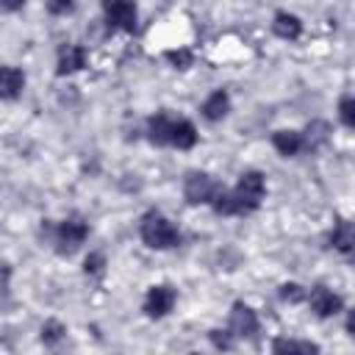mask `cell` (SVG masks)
<instances>
[{
    "label": "cell",
    "mask_w": 355,
    "mask_h": 355,
    "mask_svg": "<svg viewBox=\"0 0 355 355\" xmlns=\"http://www.w3.org/2000/svg\"><path fill=\"white\" fill-rule=\"evenodd\" d=\"M86 236H89V225L83 219H78V216H69V219H64V222L55 225V230H53V247H55L58 255H72L86 241Z\"/></svg>",
    "instance_id": "obj_3"
},
{
    "label": "cell",
    "mask_w": 355,
    "mask_h": 355,
    "mask_svg": "<svg viewBox=\"0 0 355 355\" xmlns=\"http://www.w3.org/2000/svg\"><path fill=\"white\" fill-rule=\"evenodd\" d=\"M230 191H233V200H236L239 214H252V211L261 205L263 194H266L263 175L255 172V169H250V172H244V175L239 178L236 189H230Z\"/></svg>",
    "instance_id": "obj_2"
},
{
    "label": "cell",
    "mask_w": 355,
    "mask_h": 355,
    "mask_svg": "<svg viewBox=\"0 0 355 355\" xmlns=\"http://www.w3.org/2000/svg\"><path fill=\"white\" fill-rule=\"evenodd\" d=\"M64 338H67V327H64L61 322L50 319V322L42 324V341H44L47 347H55V344H61Z\"/></svg>",
    "instance_id": "obj_19"
},
{
    "label": "cell",
    "mask_w": 355,
    "mask_h": 355,
    "mask_svg": "<svg viewBox=\"0 0 355 355\" xmlns=\"http://www.w3.org/2000/svg\"><path fill=\"white\" fill-rule=\"evenodd\" d=\"M166 58H169L178 69H186V67L191 64V53H189V50H169V53H166Z\"/></svg>",
    "instance_id": "obj_24"
},
{
    "label": "cell",
    "mask_w": 355,
    "mask_h": 355,
    "mask_svg": "<svg viewBox=\"0 0 355 355\" xmlns=\"http://www.w3.org/2000/svg\"><path fill=\"white\" fill-rule=\"evenodd\" d=\"M330 244L341 252V255H349L352 252V244H355V230H352V222H338L330 233Z\"/></svg>",
    "instance_id": "obj_17"
},
{
    "label": "cell",
    "mask_w": 355,
    "mask_h": 355,
    "mask_svg": "<svg viewBox=\"0 0 355 355\" xmlns=\"http://www.w3.org/2000/svg\"><path fill=\"white\" fill-rule=\"evenodd\" d=\"M47 11L50 14H67V11H72V3H47Z\"/></svg>",
    "instance_id": "obj_25"
},
{
    "label": "cell",
    "mask_w": 355,
    "mask_h": 355,
    "mask_svg": "<svg viewBox=\"0 0 355 355\" xmlns=\"http://www.w3.org/2000/svg\"><path fill=\"white\" fill-rule=\"evenodd\" d=\"M175 300H178V294H175V288L169 283L150 286V291L144 297V313L153 316V319H161L175 308Z\"/></svg>",
    "instance_id": "obj_5"
},
{
    "label": "cell",
    "mask_w": 355,
    "mask_h": 355,
    "mask_svg": "<svg viewBox=\"0 0 355 355\" xmlns=\"http://www.w3.org/2000/svg\"><path fill=\"white\" fill-rule=\"evenodd\" d=\"M86 67V47L80 44H61L58 50V75H69Z\"/></svg>",
    "instance_id": "obj_9"
},
{
    "label": "cell",
    "mask_w": 355,
    "mask_h": 355,
    "mask_svg": "<svg viewBox=\"0 0 355 355\" xmlns=\"http://www.w3.org/2000/svg\"><path fill=\"white\" fill-rule=\"evenodd\" d=\"M272 355H319V344L297 338H275Z\"/></svg>",
    "instance_id": "obj_13"
},
{
    "label": "cell",
    "mask_w": 355,
    "mask_h": 355,
    "mask_svg": "<svg viewBox=\"0 0 355 355\" xmlns=\"http://www.w3.org/2000/svg\"><path fill=\"white\" fill-rule=\"evenodd\" d=\"M25 89V75L17 67H0V100H17Z\"/></svg>",
    "instance_id": "obj_10"
},
{
    "label": "cell",
    "mask_w": 355,
    "mask_h": 355,
    "mask_svg": "<svg viewBox=\"0 0 355 355\" xmlns=\"http://www.w3.org/2000/svg\"><path fill=\"white\" fill-rule=\"evenodd\" d=\"M280 297H283L286 302H302V300H305V288L297 286V283H283V286H280Z\"/></svg>",
    "instance_id": "obj_22"
},
{
    "label": "cell",
    "mask_w": 355,
    "mask_h": 355,
    "mask_svg": "<svg viewBox=\"0 0 355 355\" xmlns=\"http://www.w3.org/2000/svg\"><path fill=\"white\" fill-rule=\"evenodd\" d=\"M208 338H211V344H214L216 349H222V352L233 349V344H236V336H233L230 330H211Z\"/></svg>",
    "instance_id": "obj_20"
},
{
    "label": "cell",
    "mask_w": 355,
    "mask_h": 355,
    "mask_svg": "<svg viewBox=\"0 0 355 355\" xmlns=\"http://www.w3.org/2000/svg\"><path fill=\"white\" fill-rule=\"evenodd\" d=\"M327 139H330V125L322 122V119H313V122L305 128V133H302L305 150H316V147H322Z\"/></svg>",
    "instance_id": "obj_18"
},
{
    "label": "cell",
    "mask_w": 355,
    "mask_h": 355,
    "mask_svg": "<svg viewBox=\"0 0 355 355\" xmlns=\"http://www.w3.org/2000/svg\"><path fill=\"white\" fill-rule=\"evenodd\" d=\"M189 355H200V352H189Z\"/></svg>",
    "instance_id": "obj_26"
},
{
    "label": "cell",
    "mask_w": 355,
    "mask_h": 355,
    "mask_svg": "<svg viewBox=\"0 0 355 355\" xmlns=\"http://www.w3.org/2000/svg\"><path fill=\"white\" fill-rule=\"evenodd\" d=\"M305 300H308V305H311V311L316 313V316H336L341 308H344V302H341V297L336 294V291H330L327 286H313L311 288V294H305Z\"/></svg>",
    "instance_id": "obj_6"
},
{
    "label": "cell",
    "mask_w": 355,
    "mask_h": 355,
    "mask_svg": "<svg viewBox=\"0 0 355 355\" xmlns=\"http://www.w3.org/2000/svg\"><path fill=\"white\" fill-rule=\"evenodd\" d=\"M197 141V130L189 119H172V128H169V144L178 147V150H189L194 147Z\"/></svg>",
    "instance_id": "obj_12"
},
{
    "label": "cell",
    "mask_w": 355,
    "mask_h": 355,
    "mask_svg": "<svg viewBox=\"0 0 355 355\" xmlns=\"http://www.w3.org/2000/svg\"><path fill=\"white\" fill-rule=\"evenodd\" d=\"M83 269H86V275H103V269H105V258H103V252H92V255L86 258Z\"/></svg>",
    "instance_id": "obj_23"
},
{
    "label": "cell",
    "mask_w": 355,
    "mask_h": 355,
    "mask_svg": "<svg viewBox=\"0 0 355 355\" xmlns=\"http://www.w3.org/2000/svg\"><path fill=\"white\" fill-rule=\"evenodd\" d=\"M338 116H341V122H344L347 128H355V100H352L349 94L341 97V103H338Z\"/></svg>",
    "instance_id": "obj_21"
},
{
    "label": "cell",
    "mask_w": 355,
    "mask_h": 355,
    "mask_svg": "<svg viewBox=\"0 0 355 355\" xmlns=\"http://www.w3.org/2000/svg\"><path fill=\"white\" fill-rule=\"evenodd\" d=\"M219 189L222 186L211 175H205V172H189L186 175V183H183V197L191 205H202V202H214V197H216Z\"/></svg>",
    "instance_id": "obj_4"
},
{
    "label": "cell",
    "mask_w": 355,
    "mask_h": 355,
    "mask_svg": "<svg viewBox=\"0 0 355 355\" xmlns=\"http://www.w3.org/2000/svg\"><path fill=\"white\" fill-rule=\"evenodd\" d=\"M227 111H230V97H227V92H225V89L211 92V94L205 97V103H202V116H205V119H211V122L222 119Z\"/></svg>",
    "instance_id": "obj_14"
},
{
    "label": "cell",
    "mask_w": 355,
    "mask_h": 355,
    "mask_svg": "<svg viewBox=\"0 0 355 355\" xmlns=\"http://www.w3.org/2000/svg\"><path fill=\"white\" fill-rule=\"evenodd\" d=\"M272 31L280 39H297L302 33V22H300V17H294L288 11H277L275 14V22H272Z\"/></svg>",
    "instance_id": "obj_15"
},
{
    "label": "cell",
    "mask_w": 355,
    "mask_h": 355,
    "mask_svg": "<svg viewBox=\"0 0 355 355\" xmlns=\"http://www.w3.org/2000/svg\"><path fill=\"white\" fill-rule=\"evenodd\" d=\"M103 11H105V19H108L111 28H122V31H133L136 28L139 11H136L133 3H128V0H111V3L103 6Z\"/></svg>",
    "instance_id": "obj_7"
},
{
    "label": "cell",
    "mask_w": 355,
    "mask_h": 355,
    "mask_svg": "<svg viewBox=\"0 0 355 355\" xmlns=\"http://www.w3.org/2000/svg\"><path fill=\"white\" fill-rule=\"evenodd\" d=\"M230 333L236 338H255L258 333V316L250 305L244 302H236L233 311H230Z\"/></svg>",
    "instance_id": "obj_8"
},
{
    "label": "cell",
    "mask_w": 355,
    "mask_h": 355,
    "mask_svg": "<svg viewBox=\"0 0 355 355\" xmlns=\"http://www.w3.org/2000/svg\"><path fill=\"white\" fill-rule=\"evenodd\" d=\"M139 233H141V241L147 247H153V250H172V247L180 244V230L158 211L144 214Z\"/></svg>",
    "instance_id": "obj_1"
},
{
    "label": "cell",
    "mask_w": 355,
    "mask_h": 355,
    "mask_svg": "<svg viewBox=\"0 0 355 355\" xmlns=\"http://www.w3.org/2000/svg\"><path fill=\"white\" fill-rule=\"evenodd\" d=\"M172 119H175V116H169V114H155V116H150V122H147V139H150L153 144H169Z\"/></svg>",
    "instance_id": "obj_16"
},
{
    "label": "cell",
    "mask_w": 355,
    "mask_h": 355,
    "mask_svg": "<svg viewBox=\"0 0 355 355\" xmlns=\"http://www.w3.org/2000/svg\"><path fill=\"white\" fill-rule=\"evenodd\" d=\"M272 144L280 155H297L305 150V141H302V133L300 130H275L272 133Z\"/></svg>",
    "instance_id": "obj_11"
}]
</instances>
